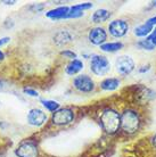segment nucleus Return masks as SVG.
I'll return each instance as SVG.
<instances>
[{
  "mask_svg": "<svg viewBox=\"0 0 156 157\" xmlns=\"http://www.w3.org/2000/svg\"><path fill=\"white\" fill-rule=\"evenodd\" d=\"M100 122L107 133H115L121 126V115L114 109H105L100 115Z\"/></svg>",
  "mask_w": 156,
  "mask_h": 157,
  "instance_id": "1",
  "label": "nucleus"
},
{
  "mask_svg": "<svg viewBox=\"0 0 156 157\" xmlns=\"http://www.w3.org/2000/svg\"><path fill=\"white\" fill-rule=\"evenodd\" d=\"M139 116L135 110L127 109L121 115V128L127 133H135L139 128Z\"/></svg>",
  "mask_w": 156,
  "mask_h": 157,
  "instance_id": "2",
  "label": "nucleus"
},
{
  "mask_svg": "<svg viewBox=\"0 0 156 157\" xmlns=\"http://www.w3.org/2000/svg\"><path fill=\"white\" fill-rule=\"evenodd\" d=\"M90 70L94 74L102 76L107 74L111 70V63L105 56L94 55L90 60Z\"/></svg>",
  "mask_w": 156,
  "mask_h": 157,
  "instance_id": "3",
  "label": "nucleus"
},
{
  "mask_svg": "<svg viewBox=\"0 0 156 157\" xmlns=\"http://www.w3.org/2000/svg\"><path fill=\"white\" fill-rule=\"evenodd\" d=\"M51 118L56 125H67L74 120V113L70 108H59L53 114Z\"/></svg>",
  "mask_w": 156,
  "mask_h": 157,
  "instance_id": "4",
  "label": "nucleus"
},
{
  "mask_svg": "<svg viewBox=\"0 0 156 157\" xmlns=\"http://www.w3.org/2000/svg\"><path fill=\"white\" fill-rule=\"evenodd\" d=\"M16 156L18 157H38L39 156V148L37 144L33 141H23L20 144L15 150Z\"/></svg>",
  "mask_w": 156,
  "mask_h": 157,
  "instance_id": "5",
  "label": "nucleus"
},
{
  "mask_svg": "<svg viewBox=\"0 0 156 157\" xmlns=\"http://www.w3.org/2000/svg\"><path fill=\"white\" fill-rule=\"evenodd\" d=\"M73 86L80 92H91L95 89L94 80L88 75H78L73 80Z\"/></svg>",
  "mask_w": 156,
  "mask_h": 157,
  "instance_id": "6",
  "label": "nucleus"
},
{
  "mask_svg": "<svg viewBox=\"0 0 156 157\" xmlns=\"http://www.w3.org/2000/svg\"><path fill=\"white\" fill-rule=\"evenodd\" d=\"M108 31L114 38H122L129 31V25L123 20H114L108 24Z\"/></svg>",
  "mask_w": 156,
  "mask_h": 157,
  "instance_id": "7",
  "label": "nucleus"
},
{
  "mask_svg": "<svg viewBox=\"0 0 156 157\" xmlns=\"http://www.w3.org/2000/svg\"><path fill=\"white\" fill-rule=\"evenodd\" d=\"M27 123L32 126H41L47 122V114L39 108H32L27 113Z\"/></svg>",
  "mask_w": 156,
  "mask_h": 157,
  "instance_id": "8",
  "label": "nucleus"
},
{
  "mask_svg": "<svg viewBox=\"0 0 156 157\" xmlns=\"http://www.w3.org/2000/svg\"><path fill=\"white\" fill-rule=\"evenodd\" d=\"M135 70V62L130 56H120L116 59V71L121 75H128Z\"/></svg>",
  "mask_w": 156,
  "mask_h": 157,
  "instance_id": "9",
  "label": "nucleus"
},
{
  "mask_svg": "<svg viewBox=\"0 0 156 157\" xmlns=\"http://www.w3.org/2000/svg\"><path fill=\"white\" fill-rule=\"evenodd\" d=\"M89 41L95 46H102L107 39V33L103 28H94L91 29L88 34Z\"/></svg>",
  "mask_w": 156,
  "mask_h": 157,
  "instance_id": "10",
  "label": "nucleus"
},
{
  "mask_svg": "<svg viewBox=\"0 0 156 157\" xmlns=\"http://www.w3.org/2000/svg\"><path fill=\"white\" fill-rule=\"evenodd\" d=\"M154 25H156V16L152 17V18H149L147 20V22L144 24H141L139 26H137L135 29V34L137 36H149L153 31V28H154Z\"/></svg>",
  "mask_w": 156,
  "mask_h": 157,
  "instance_id": "11",
  "label": "nucleus"
},
{
  "mask_svg": "<svg viewBox=\"0 0 156 157\" xmlns=\"http://www.w3.org/2000/svg\"><path fill=\"white\" fill-rule=\"evenodd\" d=\"M68 10H70V7H67V6L58 7L46 13V16L48 18H51V20H62V18L66 17V15L68 14Z\"/></svg>",
  "mask_w": 156,
  "mask_h": 157,
  "instance_id": "12",
  "label": "nucleus"
},
{
  "mask_svg": "<svg viewBox=\"0 0 156 157\" xmlns=\"http://www.w3.org/2000/svg\"><path fill=\"white\" fill-rule=\"evenodd\" d=\"M83 63L82 60H79V59H73L71 60L70 63L67 64L66 68H65V72H66L68 75H74L76 73H79L80 71L83 70Z\"/></svg>",
  "mask_w": 156,
  "mask_h": 157,
  "instance_id": "13",
  "label": "nucleus"
},
{
  "mask_svg": "<svg viewBox=\"0 0 156 157\" xmlns=\"http://www.w3.org/2000/svg\"><path fill=\"white\" fill-rule=\"evenodd\" d=\"M119 86H120V80L116 78H107L100 82V88L106 91L115 90L119 88Z\"/></svg>",
  "mask_w": 156,
  "mask_h": 157,
  "instance_id": "14",
  "label": "nucleus"
},
{
  "mask_svg": "<svg viewBox=\"0 0 156 157\" xmlns=\"http://www.w3.org/2000/svg\"><path fill=\"white\" fill-rule=\"evenodd\" d=\"M111 13L107 9H98L94 13V15L91 16V21L94 23H103L109 18Z\"/></svg>",
  "mask_w": 156,
  "mask_h": 157,
  "instance_id": "15",
  "label": "nucleus"
},
{
  "mask_svg": "<svg viewBox=\"0 0 156 157\" xmlns=\"http://www.w3.org/2000/svg\"><path fill=\"white\" fill-rule=\"evenodd\" d=\"M71 41H72V36H71L70 33L66 32V31L58 32V33L55 36V42L57 43L58 46L66 44V43L71 42Z\"/></svg>",
  "mask_w": 156,
  "mask_h": 157,
  "instance_id": "16",
  "label": "nucleus"
},
{
  "mask_svg": "<svg viewBox=\"0 0 156 157\" xmlns=\"http://www.w3.org/2000/svg\"><path fill=\"white\" fill-rule=\"evenodd\" d=\"M122 48H123L122 42H106L100 46V50L105 51V52H115Z\"/></svg>",
  "mask_w": 156,
  "mask_h": 157,
  "instance_id": "17",
  "label": "nucleus"
},
{
  "mask_svg": "<svg viewBox=\"0 0 156 157\" xmlns=\"http://www.w3.org/2000/svg\"><path fill=\"white\" fill-rule=\"evenodd\" d=\"M41 102H42L43 107L49 112H54L55 113L56 110L59 109V104L55 100H42Z\"/></svg>",
  "mask_w": 156,
  "mask_h": 157,
  "instance_id": "18",
  "label": "nucleus"
},
{
  "mask_svg": "<svg viewBox=\"0 0 156 157\" xmlns=\"http://www.w3.org/2000/svg\"><path fill=\"white\" fill-rule=\"evenodd\" d=\"M138 46L141 47V49H145V50H154V49H155V48L149 43V41L147 39L141 40L140 42H138Z\"/></svg>",
  "mask_w": 156,
  "mask_h": 157,
  "instance_id": "19",
  "label": "nucleus"
},
{
  "mask_svg": "<svg viewBox=\"0 0 156 157\" xmlns=\"http://www.w3.org/2000/svg\"><path fill=\"white\" fill-rule=\"evenodd\" d=\"M91 7H92V5L90 4V2H84V4H80V5H75V6H73V8H75L76 10H80V12L90 9Z\"/></svg>",
  "mask_w": 156,
  "mask_h": 157,
  "instance_id": "20",
  "label": "nucleus"
},
{
  "mask_svg": "<svg viewBox=\"0 0 156 157\" xmlns=\"http://www.w3.org/2000/svg\"><path fill=\"white\" fill-rule=\"evenodd\" d=\"M146 39L148 40L149 43L152 44L153 47H154V48L156 47V28H155V30H153L152 33H150V34H149V36H147Z\"/></svg>",
  "mask_w": 156,
  "mask_h": 157,
  "instance_id": "21",
  "label": "nucleus"
},
{
  "mask_svg": "<svg viewBox=\"0 0 156 157\" xmlns=\"http://www.w3.org/2000/svg\"><path fill=\"white\" fill-rule=\"evenodd\" d=\"M60 55L64 56V57H67V58H72V60H73V59H76V54L73 52V51H71V50L62 51V52H60Z\"/></svg>",
  "mask_w": 156,
  "mask_h": 157,
  "instance_id": "22",
  "label": "nucleus"
},
{
  "mask_svg": "<svg viewBox=\"0 0 156 157\" xmlns=\"http://www.w3.org/2000/svg\"><path fill=\"white\" fill-rule=\"evenodd\" d=\"M23 91H24V94H26L27 96H31V97H38V96H39V92L31 89V88H25Z\"/></svg>",
  "mask_w": 156,
  "mask_h": 157,
  "instance_id": "23",
  "label": "nucleus"
},
{
  "mask_svg": "<svg viewBox=\"0 0 156 157\" xmlns=\"http://www.w3.org/2000/svg\"><path fill=\"white\" fill-rule=\"evenodd\" d=\"M9 40H10V38H1L0 39V46H4V44H6V43H8L9 42Z\"/></svg>",
  "mask_w": 156,
  "mask_h": 157,
  "instance_id": "24",
  "label": "nucleus"
},
{
  "mask_svg": "<svg viewBox=\"0 0 156 157\" xmlns=\"http://www.w3.org/2000/svg\"><path fill=\"white\" fill-rule=\"evenodd\" d=\"M152 142H153V145H154V147H156V134L154 136V137H153Z\"/></svg>",
  "mask_w": 156,
  "mask_h": 157,
  "instance_id": "25",
  "label": "nucleus"
},
{
  "mask_svg": "<svg viewBox=\"0 0 156 157\" xmlns=\"http://www.w3.org/2000/svg\"><path fill=\"white\" fill-rule=\"evenodd\" d=\"M5 58V55H4V52L0 50V60H2V59Z\"/></svg>",
  "mask_w": 156,
  "mask_h": 157,
  "instance_id": "26",
  "label": "nucleus"
},
{
  "mask_svg": "<svg viewBox=\"0 0 156 157\" xmlns=\"http://www.w3.org/2000/svg\"><path fill=\"white\" fill-rule=\"evenodd\" d=\"M4 88V83H2V81H0V90Z\"/></svg>",
  "mask_w": 156,
  "mask_h": 157,
  "instance_id": "27",
  "label": "nucleus"
},
{
  "mask_svg": "<svg viewBox=\"0 0 156 157\" xmlns=\"http://www.w3.org/2000/svg\"><path fill=\"white\" fill-rule=\"evenodd\" d=\"M154 6L156 7V1H154Z\"/></svg>",
  "mask_w": 156,
  "mask_h": 157,
  "instance_id": "28",
  "label": "nucleus"
}]
</instances>
